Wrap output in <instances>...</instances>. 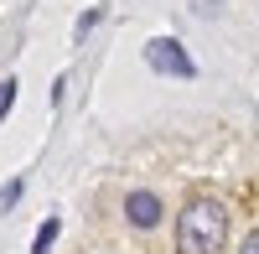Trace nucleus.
I'll use <instances>...</instances> for the list:
<instances>
[{
    "label": "nucleus",
    "mask_w": 259,
    "mask_h": 254,
    "mask_svg": "<svg viewBox=\"0 0 259 254\" xmlns=\"http://www.w3.org/2000/svg\"><path fill=\"white\" fill-rule=\"evenodd\" d=\"M239 254H259V228H254V234L244 239V249H239Z\"/></svg>",
    "instance_id": "7"
},
{
    "label": "nucleus",
    "mask_w": 259,
    "mask_h": 254,
    "mask_svg": "<svg viewBox=\"0 0 259 254\" xmlns=\"http://www.w3.org/2000/svg\"><path fill=\"white\" fill-rule=\"evenodd\" d=\"M145 62L156 73H166V78H192V73H197V62L187 57V47L177 36H150L145 41Z\"/></svg>",
    "instance_id": "2"
},
{
    "label": "nucleus",
    "mask_w": 259,
    "mask_h": 254,
    "mask_svg": "<svg viewBox=\"0 0 259 254\" xmlns=\"http://www.w3.org/2000/svg\"><path fill=\"white\" fill-rule=\"evenodd\" d=\"M16 89H21V83H16V78H6V83H0V119H6V114H11V104H16Z\"/></svg>",
    "instance_id": "6"
},
{
    "label": "nucleus",
    "mask_w": 259,
    "mask_h": 254,
    "mask_svg": "<svg viewBox=\"0 0 259 254\" xmlns=\"http://www.w3.org/2000/svg\"><path fill=\"white\" fill-rule=\"evenodd\" d=\"M57 234H62V223H57V218H47V223L36 228V239H31V254H47V249L57 244Z\"/></svg>",
    "instance_id": "4"
},
{
    "label": "nucleus",
    "mask_w": 259,
    "mask_h": 254,
    "mask_svg": "<svg viewBox=\"0 0 259 254\" xmlns=\"http://www.w3.org/2000/svg\"><path fill=\"white\" fill-rule=\"evenodd\" d=\"M21 192H26V182H21V177H16V182H6V187H0V213H11V207L21 202Z\"/></svg>",
    "instance_id": "5"
},
{
    "label": "nucleus",
    "mask_w": 259,
    "mask_h": 254,
    "mask_svg": "<svg viewBox=\"0 0 259 254\" xmlns=\"http://www.w3.org/2000/svg\"><path fill=\"white\" fill-rule=\"evenodd\" d=\"M124 218H130V228H156L161 223V197L156 192H130L124 197Z\"/></svg>",
    "instance_id": "3"
},
{
    "label": "nucleus",
    "mask_w": 259,
    "mask_h": 254,
    "mask_svg": "<svg viewBox=\"0 0 259 254\" xmlns=\"http://www.w3.org/2000/svg\"><path fill=\"white\" fill-rule=\"evenodd\" d=\"M228 239V213L212 197H192L177 218V254H218Z\"/></svg>",
    "instance_id": "1"
}]
</instances>
